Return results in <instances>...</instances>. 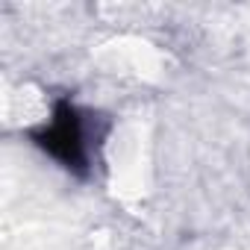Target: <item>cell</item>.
<instances>
[{
    "instance_id": "obj_1",
    "label": "cell",
    "mask_w": 250,
    "mask_h": 250,
    "mask_svg": "<svg viewBox=\"0 0 250 250\" xmlns=\"http://www.w3.org/2000/svg\"><path fill=\"white\" fill-rule=\"evenodd\" d=\"M85 133H83V121H80V112L71 106V103H56V112H53V121L42 133H36V142L50 153L56 156L65 168H74V171H83L85 168Z\"/></svg>"
}]
</instances>
